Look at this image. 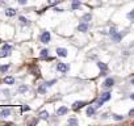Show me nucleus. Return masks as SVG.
I'll list each match as a JSON object with an SVG mask.
<instances>
[{
    "mask_svg": "<svg viewBox=\"0 0 134 126\" xmlns=\"http://www.w3.org/2000/svg\"><path fill=\"white\" fill-rule=\"evenodd\" d=\"M57 70L59 71V72H62V74H66L67 71H68V66H67L66 63H63V62H58L57 63Z\"/></svg>",
    "mask_w": 134,
    "mask_h": 126,
    "instance_id": "1",
    "label": "nucleus"
},
{
    "mask_svg": "<svg viewBox=\"0 0 134 126\" xmlns=\"http://www.w3.org/2000/svg\"><path fill=\"white\" fill-rule=\"evenodd\" d=\"M41 42L45 43V45L50 42V33L49 32H44V33L41 34Z\"/></svg>",
    "mask_w": 134,
    "mask_h": 126,
    "instance_id": "2",
    "label": "nucleus"
},
{
    "mask_svg": "<svg viewBox=\"0 0 134 126\" xmlns=\"http://www.w3.org/2000/svg\"><path fill=\"white\" fill-rule=\"evenodd\" d=\"M67 51L66 49H63V47H57V55L58 56H62V58H66L67 56Z\"/></svg>",
    "mask_w": 134,
    "mask_h": 126,
    "instance_id": "3",
    "label": "nucleus"
},
{
    "mask_svg": "<svg viewBox=\"0 0 134 126\" xmlns=\"http://www.w3.org/2000/svg\"><path fill=\"white\" fill-rule=\"evenodd\" d=\"M78 30L82 32V33H86V32L88 30V24L84 22V21H83V22H80L79 25H78Z\"/></svg>",
    "mask_w": 134,
    "mask_h": 126,
    "instance_id": "4",
    "label": "nucleus"
},
{
    "mask_svg": "<svg viewBox=\"0 0 134 126\" xmlns=\"http://www.w3.org/2000/svg\"><path fill=\"white\" fill-rule=\"evenodd\" d=\"M84 105H86V103H84V101H75V103L72 104V109L78 110V109H80V108H83Z\"/></svg>",
    "mask_w": 134,
    "mask_h": 126,
    "instance_id": "5",
    "label": "nucleus"
},
{
    "mask_svg": "<svg viewBox=\"0 0 134 126\" xmlns=\"http://www.w3.org/2000/svg\"><path fill=\"white\" fill-rule=\"evenodd\" d=\"M113 84H114V80L112 78H108V79H105L103 85H104V88H111V87H113Z\"/></svg>",
    "mask_w": 134,
    "mask_h": 126,
    "instance_id": "6",
    "label": "nucleus"
},
{
    "mask_svg": "<svg viewBox=\"0 0 134 126\" xmlns=\"http://www.w3.org/2000/svg\"><path fill=\"white\" fill-rule=\"evenodd\" d=\"M5 16H8V17L16 16V9H13V8H7V9H5Z\"/></svg>",
    "mask_w": 134,
    "mask_h": 126,
    "instance_id": "7",
    "label": "nucleus"
},
{
    "mask_svg": "<svg viewBox=\"0 0 134 126\" xmlns=\"http://www.w3.org/2000/svg\"><path fill=\"white\" fill-rule=\"evenodd\" d=\"M41 58H42V59H53V58H50V56H49V50L47 49H44L42 50V51H41Z\"/></svg>",
    "mask_w": 134,
    "mask_h": 126,
    "instance_id": "8",
    "label": "nucleus"
},
{
    "mask_svg": "<svg viewBox=\"0 0 134 126\" xmlns=\"http://www.w3.org/2000/svg\"><path fill=\"white\" fill-rule=\"evenodd\" d=\"M9 114H11V109H9V108H7V109H3L1 112H0V117H1V118H7Z\"/></svg>",
    "mask_w": 134,
    "mask_h": 126,
    "instance_id": "9",
    "label": "nucleus"
},
{
    "mask_svg": "<svg viewBox=\"0 0 134 126\" xmlns=\"http://www.w3.org/2000/svg\"><path fill=\"white\" fill-rule=\"evenodd\" d=\"M100 100L101 101H108V100H111V92H104L103 95L100 96Z\"/></svg>",
    "mask_w": 134,
    "mask_h": 126,
    "instance_id": "10",
    "label": "nucleus"
},
{
    "mask_svg": "<svg viewBox=\"0 0 134 126\" xmlns=\"http://www.w3.org/2000/svg\"><path fill=\"white\" fill-rule=\"evenodd\" d=\"M4 83L8 84V85H12V84H15V78H12V76H5V78H4Z\"/></svg>",
    "mask_w": 134,
    "mask_h": 126,
    "instance_id": "11",
    "label": "nucleus"
},
{
    "mask_svg": "<svg viewBox=\"0 0 134 126\" xmlns=\"http://www.w3.org/2000/svg\"><path fill=\"white\" fill-rule=\"evenodd\" d=\"M67 112H68V109H67L66 106H60L59 109H58L57 114H58V116H64V114H66Z\"/></svg>",
    "mask_w": 134,
    "mask_h": 126,
    "instance_id": "12",
    "label": "nucleus"
},
{
    "mask_svg": "<svg viewBox=\"0 0 134 126\" xmlns=\"http://www.w3.org/2000/svg\"><path fill=\"white\" fill-rule=\"evenodd\" d=\"M97 67H99L103 72H107V70H108V66L105 64V63H103V62H97Z\"/></svg>",
    "mask_w": 134,
    "mask_h": 126,
    "instance_id": "13",
    "label": "nucleus"
},
{
    "mask_svg": "<svg viewBox=\"0 0 134 126\" xmlns=\"http://www.w3.org/2000/svg\"><path fill=\"white\" fill-rule=\"evenodd\" d=\"M112 40H113L114 42H120V41L122 40V34H121V33H116V34H113V36H112Z\"/></svg>",
    "mask_w": 134,
    "mask_h": 126,
    "instance_id": "14",
    "label": "nucleus"
},
{
    "mask_svg": "<svg viewBox=\"0 0 134 126\" xmlns=\"http://www.w3.org/2000/svg\"><path fill=\"white\" fill-rule=\"evenodd\" d=\"M71 8L72 9H78V8H80V1L79 0H72V5H71Z\"/></svg>",
    "mask_w": 134,
    "mask_h": 126,
    "instance_id": "15",
    "label": "nucleus"
},
{
    "mask_svg": "<svg viewBox=\"0 0 134 126\" xmlns=\"http://www.w3.org/2000/svg\"><path fill=\"white\" fill-rule=\"evenodd\" d=\"M8 70H9V64H3V66H0V74H5Z\"/></svg>",
    "mask_w": 134,
    "mask_h": 126,
    "instance_id": "16",
    "label": "nucleus"
},
{
    "mask_svg": "<svg viewBox=\"0 0 134 126\" xmlns=\"http://www.w3.org/2000/svg\"><path fill=\"white\" fill-rule=\"evenodd\" d=\"M40 117L42 119H47L49 118V112H47V110H42V112L40 113Z\"/></svg>",
    "mask_w": 134,
    "mask_h": 126,
    "instance_id": "17",
    "label": "nucleus"
},
{
    "mask_svg": "<svg viewBox=\"0 0 134 126\" xmlns=\"http://www.w3.org/2000/svg\"><path fill=\"white\" fill-rule=\"evenodd\" d=\"M91 19H92V15L91 13H86L83 16V19H82V21H84V22H88V21H91Z\"/></svg>",
    "mask_w": 134,
    "mask_h": 126,
    "instance_id": "18",
    "label": "nucleus"
},
{
    "mask_svg": "<svg viewBox=\"0 0 134 126\" xmlns=\"http://www.w3.org/2000/svg\"><path fill=\"white\" fill-rule=\"evenodd\" d=\"M95 114V108L93 106H88L87 108V116H93Z\"/></svg>",
    "mask_w": 134,
    "mask_h": 126,
    "instance_id": "19",
    "label": "nucleus"
},
{
    "mask_svg": "<svg viewBox=\"0 0 134 126\" xmlns=\"http://www.w3.org/2000/svg\"><path fill=\"white\" fill-rule=\"evenodd\" d=\"M38 93H41V95H45L46 93V85H40L38 87Z\"/></svg>",
    "mask_w": 134,
    "mask_h": 126,
    "instance_id": "20",
    "label": "nucleus"
},
{
    "mask_svg": "<svg viewBox=\"0 0 134 126\" xmlns=\"http://www.w3.org/2000/svg\"><path fill=\"white\" fill-rule=\"evenodd\" d=\"M28 89H29V88H28V85H20V87H19V92H20V93L26 92Z\"/></svg>",
    "mask_w": 134,
    "mask_h": 126,
    "instance_id": "21",
    "label": "nucleus"
},
{
    "mask_svg": "<svg viewBox=\"0 0 134 126\" xmlns=\"http://www.w3.org/2000/svg\"><path fill=\"white\" fill-rule=\"evenodd\" d=\"M59 1H62V0H47V5H55Z\"/></svg>",
    "mask_w": 134,
    "mask_h": 126,
    "instance_id": "22",
    "label": "nucleus"
},
{
    "mask_svg": "<svg viewBox=\"0 0 134 126\" xmlns=\"http://www.w3.org/2000/svg\"><path fill=\"white\" fill-rule=\"evenodd\" d=\"M11 49H12V46H11V45H8V43L3 45V47H1V50H3V51H9Z\"/></svg>",
    "mask_w": 134,
    "mask_h": 126,
    "instance_id": "23",
    "label": "nucleus"
},
{
    "mask_svg": "<svg viewBox=\"0 0 134 126\" xmlns=\"http://www.w3.org/2000/svg\"><path fill=\"white\" fill-rule=\"evenodd\" d=\"M113 119L114 121H122L124 116H120V114H113Z\"/></svg>",
    "mask_w": 134,
    "mask_h": 126,
    "instance_id": "24",
    "label": "nucleus"
},
{
    "mask_svg": "<svg viewBox=\"0 0 134 126\" xmlns=\"http://www.w3.org/2000/svg\"><path fill=\"white\" fill-rule=\"evenodd\" d=\"M19 20H20L22 24H29V20H28V19H25L24 16H20V17H19Z\"/></svg>",
    "mask_w": 134,
    "mask_h": 126,
    "instance_id": "25",
    "label": "nucleus"
},
{
    "mask_svg": "<svg viewBox=\"0 0 134 126\" xmlns=\"http://www.w3.org/2000/svg\"><path fill=\"white\" fill-rule=\"evenodd\" d=\"M68 125H78V121L75 118H70L68 119Z\"/></svg>",
    "mask_w": 134,
    "mask_h": 126,
    "instance_id": "26",
    "label": "nucleus"
},
{
    "mask_svg": "<svg viewBox=\"0 0 134 126\" xmlns=\"http://www.w3.org/2000/svg\"><path fill=\"white\" fill-rule=\"evenodd\" d=\"M127 19H131V20H134V9L131 11V12H129V13H127Z\"/></svg>",
    "mask_w": 134,
    "mask_h": 126,
    "instance_id": "27",
    "label": "nucleus"
},
{
    "mask_svg": "<svg viewBox=\"0 0 134 126\" xmlns=\"http://www.w3.org/2000/svg\"><path fill=\"white\" fill-rule=\"evenodd\" d=\"M54 83H55V80H50V82H46V83H45V85H46V87H51Z\"/></svg>",
    "mask_w": 134,
    "mask_h": 126,
    "instance_id": "28",
    "label": "nucleus"
},
{
    "mask_svg": "<svg viewBox=\"0 0 134 126\" xmlns=\"http://www.w3.org/2000/svg\"><path fill=\"white\" fill-rule=\"evenodd\" d=\"M117 33V30H116V28H111V30H109V34L111 36H113V34Z\"/></svg>",
    "mask_w": 134,
    "mask_h": 126,
    "instance_id": "29",
    "label": "nucleus"
},
{
    "mask_svg": "<svg viewBox=\"0 0 134 126\" xmlns=\"http://www.w3.org/2000/svg\"><path fill=\"white\" fill-rule=\"evenodd\" d=\"M103 104H104V101H101V100L99 99V101H97V104H96V108H100V106H103Z\"/></svg>",
    "mask_w": 134,
    "mask_h": 126,
    "instance_id": "30",
    "label": "nucleus"
},
{
    "mask_svg": "<svg viewBox=\"0 0 134 126\" xmlns=\"http://www.w3.org/2000/svg\"><path fill=\"white\" fill-rule=\"evenodd\" d=\"M9 55V53H8V51H3V53L0 54V58H3V56H8Z\"/></svg>",
    "mask_w": 134,
    "mask_h": 126,
    "instance_id": "31",
    "label": "nucleus"
},
{
    "mask_svg": "<svg viewBox=\"0 0 134 126\" xmlns=\"http://www.w3.org/2000/svg\"><path fill=\"white\" fill-rule=\"evenodd\" d=\"M21 110H22V112H28V110H30V108H29V106H22Z\"/></svg>",
    "mask_w": 134,
    "mask_h": 126,
    "instance_id": "32",
    "label": "nucleus"
},
{
    "mask_svg": "<svg viewBox=\"0 0 134 126\" xmlns=\"http://www.w3.org/2000/svg\"><path fill=\"white\" fill-rule=\"evenodd\" d=\"M17 1H19V3L21 4V5H25V4H26V1H28V0H17Z\"/></svg>",
    "mask_w": 134,
    "mask_h": 126,
    "instance_id": "33",
    "label": "nucleus"
},
{
    "mask_svg": "<svg viewBox=\"0 0 134 126\" xmlns=\"http://www.w3.org/2000/svg\"><path fill=\"white\" fill-rule=\"evenodd\" d=\"M54 11H55V12H63L62 8H54Z\"/></svg>",
    "mask_w": 134,
    "mask_h": 126,
    "instance_id": "34",
    "label": "nucleus"
},
{
    "mask_svg": "<svg viewBox=\"0 0 134 126\" xmlns=\"http://www.w3.org/2000/svg\"><path fill=\"white\" fill-rule=\"evenodd\" d=\"M129 116H130V117H134V109H131L130 112H129Z\"/></svg>",
    "mask_w": 134,
    "mask_h": 126,
    "instance_id": "35",
    "label": "nucleus"
},
{
    "mask_svg": "<svg viewBox=\"0 0 134 126\" xmlns=\"http://www.w3.org/2000/svg\"><path fill=\"white\" fill-rule=\"evenodd\" d=\"M130 99H131V100H134V93H131V95H130Z\"/></svg>",
    "mask_w": 134,
    "mask_h": 126,
    "instance_id": "36",
    "label": "nucleus"
},
{
    "mask_svg": "<svg viewBox=\"0 0 134 126\" xmlns=\"http://www.w3.org/2000/svg\"><path fill=\"white\" fill-rule=\"evenodd\" d=\"M131 84H133V85H134V79H133V80H131Z\"/></svg>",
    "mask_w": 134,
    "mask_h": 126,
    "instance_id": "37",
    "label": "nucleus"
}]
</instances>
